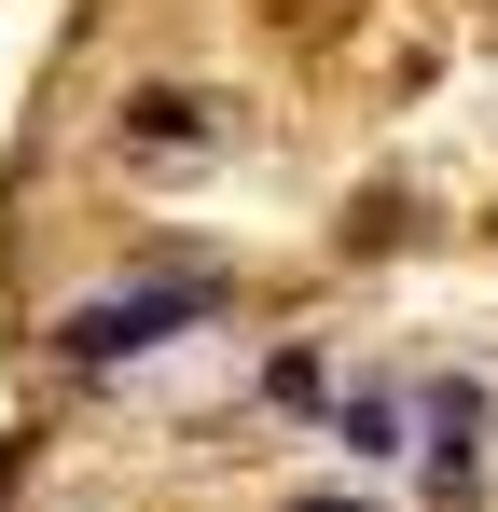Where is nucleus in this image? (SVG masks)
Returning a JSON list of instances; mask_svg holds the SVG:
<instances>
[{
	"instance_id": "nucleus-1",
	"label": "nucleus",
	"mask_w": 498,
	"mask_h": 512,
	"mask_svg": "<svg viewBox=\"0 0 498 512\" xmlns=\"http://www.w3.org/2000/svg\"><path fill=\"white\" fill-rule=\"evenodd\" d=\"M208 319H222V277H139V291L70 305V319H56V360H70V374H111V360H153V346L208 333Z\"/></svg>"
},
{
	"instance_id": "nucleus-2",
	"label": "nucleus",
	"mask_w": 498,
	"mask_h": 512,
	"mask_svg": "<svg viewBox=\"0 0 498 512\" xmlns=\"http://www.w3.org/2000/svg\"><path fill=\"white\" fill-rule=\"evenodd\" d=\"M471 485H485V402L471 388H429V499L457 512Z\"/></svg>"
},
{
	"instance_id": "nucleus-3",
	"label": "nucleus",
	"mask_w": 498,
	"mask_h": 512,
	"mask_svg": "<svg viewBox=\"0 0 498 512\" xmlns=\"http://www.w3.org/2000/svg\"><path fill=\"white\" fill-rule=\"evenodd\" d=\"M332 443H346V457H402V402H388V388H360V402L332 416Z\"/></svg>"
},
{
	"instance_id": "nucleus-4",
	"label": "nucleus",
	"mask_w": 498,
	"mask_h": 512,
	"mask_svg": "<svg viewBox=\"0 0 498 512\" xmlns=\"http://www.w3.org/2000/svg\"><path fill=\"white\" fill-rule=\"evenodd\" d=\"M291 512H374V499H291Z\"/></svg>"
}]
</instances>
